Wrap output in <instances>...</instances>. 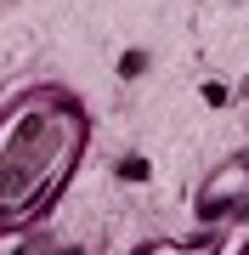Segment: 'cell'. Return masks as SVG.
Instances as JSON below:
<instances>
[{
	"label": "cell",
	"instance_id": "1",
	"mask_svg": "<svg viewBox=\"0 0 249 255\" xmlns=\"http://www.w3.org/2000/svg\"><path fill=\"white\" fill-rule=\"evenodd\" d=\"M244 182H249V164H232L221 182H210V193H204V199H210V204H221V199H232V193H238Z\"/></svg>",
	"mask_w": 249,
	"mask_h": 255
}]
</instances>
